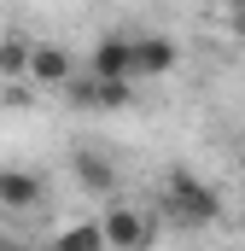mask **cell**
<instances>
[{"label":"cell","instance_id":"cell-6","mask_svg":"<svg viewBox=\"0 0 245 251\" xmlns=\"http://www.w3.org/2000/svg\"><path fill=\"white\" fill-rule=\"evenodd\" d=\"M70 176H76L82 193H111L117 187V164H111L105 152H76V158H70Z\"/></svg>","mask_w":245,"mask_h":251},{"label":"cell","instance_id":"cell-4","mask_svg":"<svg viewBox=\"0 0 245 251\" xmlns=\"http://www.w3.org/2000/svg\"><path fill=\"white\" fill-rule=\"evenodd\" d=\"M94 76L99 82H134V35H99Z\"/></svg>","mask_w":245,"mask_h":251},{"label":"cell","instance_id":"cell-10","mask_svg":"<svg viewBox=\"0 0 245 251\" xmlns=\"http://www.w3.org/2000/svg\"><path fill=\"white\" fill-rule=\"evenodd\" d=\"M0 70L6 76H29V41L24 35H6L0 41Z\"/></svg>","mask_w":245,"mask_h":251},{"label":"cell","instance_id":"cell-9","mask_svg":"<svg viewBox=\"0 0 245 251\" xmlns=\"http://www.w3.org/2000/svg\"><path fill=\"white\" fill-rule=\"evenodd\" d=\"M53 251H105V240H99V222H76V228H64L59 240H53Z\"/></svg>","mask_w":245,"mask_h":251},{"label":"cell","instance_id":"cell-8","mask_svg":"<svg viewBox=\"0 0 245 251\" xmlns=\"http://www.w3.org/2000/svg\"><path fill=\"white\" fill-rule=\"evenodd\" d=\"M175 70V41L170 35H134V76H164Z\"/></svg>","mask_w":245,"mask_h":251},{"label":"cell","instance_id":"cell-11","mask_svg":"<svg viewBox=\"0 0 245 251\" xmlns=\"http://www.w3.org/2000/svg\"><path fill=\"white\" fill-rule=\"evenodd\" d=\"M234 35L245 41V6H234Z\"/></svg>","mask_w":245,"mask_h":251},{"label":"cell","instance_id":"cell-7","mask_svg":"<svg viewBox=\"0 0 245 251\" xmlns=\"http://www.w3.org/2000/svg\"><path fill=\"white\" fill-rule=\"evenodd\" d=\"M35 204H41L35 170H0V210H35Z\"/></svg>","mask_w":245,"mask_h":251},{"label":"cell","instance_id":"cell-2","mask_svg":"<svg viewBox=\"0 0 245 251\" xmlns=\"http://www.w3.org/2000/svg\"><path fill=\"white\" fill-rule=\"evenodd\" d=\"M99 240H105V251H146L152 240H158V228H152L140 210L117 204V210H105V222H99Z\"/></svg>","mask_w":245,"mask_h":251},{"label":"cell","instance_id":"cell-12","mask_svg":"<svg viewBox=\"0 0 245 251\" xmlns=\"http://www.w3.org/2000/svg\"><path fill=\"white\" fill-rule=\"evenodd\" d=\"M0 251H29V246H18V240H6V234H0Z\"/></svg>","mask_w":245,"mask_h":251},{"label":"cell","instance_id":"cell-1","mask_svg":"<svg viewBox=\"0 0 245 251\" xmlns=\"http://www.w3.org/2000/svg\"><path fill=\"white\" fill-rule=\"evenodd\" d=\"M164 216H170V228L193 234V228H210V222L222 216V199H216V187H204L198 176L175 170V176L164 181Z\"/></svg>","mask_w":245,"mask_h":251},{"label":"cell","instance_id":"cell-5","mask_svg":"<svg viewBox=\"0 0 245 251\" xmlns=\"http://www.w3.org/2000/svg\"><path fill=\"white\" fill-rule=\"evenodd\" d=\"M70 88V53L59 41H29V88Z\"/></svg>","mask_w":245,"mask_h":251},{"label":"cell","instance_id":"cell-3","mask_svg":"<svg viewBox=\"0 0 245 251\" xmlns=\"http://www.w3.org/2000/svg\"><path fill=\"white\" fill-rule=\"evenodd\" d=\"M134 100L128 82H99V76H70V105L82 111H122Z\"/></svg>","mask_w":245,"mask_h":251}]
</instances>
